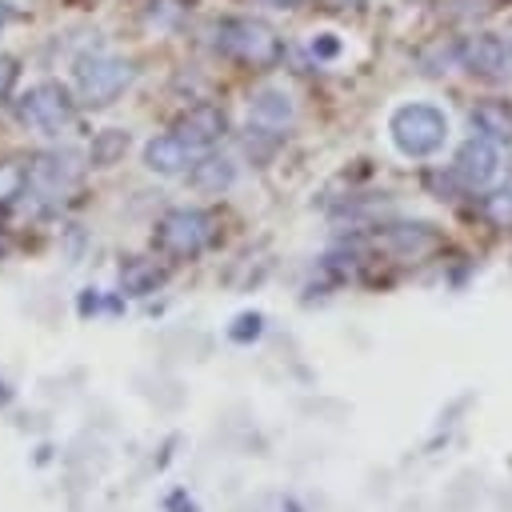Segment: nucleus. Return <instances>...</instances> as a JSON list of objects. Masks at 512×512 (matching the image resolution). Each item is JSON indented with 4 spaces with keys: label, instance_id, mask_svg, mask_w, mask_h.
Segmentation results:
<instances>
[{
    "label": "nucleus",
    "instance_id": "obj_1",
    "mask_svg": "<svg viewBox=\"0 0 512 512\" xmlns=\"http://www.w3.org/2000/svg\"><path fill=\"white\" fill-rule=\"evenodd\" d=\"M212 44H216L224 56L244 60V64H256V68L276 64L280 52H284L276 28L264 24V20H256V16H220V20L212 24Z\"/></svg>",
    "mask_w": 512,
    "mask_h": 512
},
{
    "label": "nucleus",
    "instance_id": "obj_2",
    "mask_svg": "<svg viewBox=\"0 0 512 512\" xmlns=\"http://www.w3.org/2000/svg\"><path fill=\"white\" fill-rule=\"evenodd\" d=\"M388 132L404 156H432L448 140V116L436 104H400L388 120Z\"/></svg>",
    "mask_w": 512,
    "mask_h": 512
},
{
    "label": "nucleus",
    "instance_id": "obj_3",
    "mask_svg": "<svg viewBox=\"0 0 512 512\" xmlns=\"http://www.w3.org/2000/svg\"><path fill=\"white\" fill-rule=\"evenodd\" d=\"M76 84H80V96L88 104H112L132 84V64L112 56V52L84 56L80 68H76Z\"/></svg>",
    "mask_w": 512,
    "mask_h": 512
},
{
    "label": "nucleus",
    "instance_id": "obj_4",
    "mask_svg": "<svg viewBox=\"0 0 512 512\" xmlns=\"http://www.w3.org/2000/svg\"><path fill=\"white\" fill-rule=\"evenodd\" d=\"M20 116H24V124H32L40 132H60L64 124H72V96H68L64 84L44 80V84H36V88L24 92Z\"/></svg>",
    "mask_w": 512,
    "mask_h": 512
},
{
    "label": "nucleus",
    "instance_id": "obj_5",
    "mask_svg": "<svg viewBox=\"0 0 512 512\" xmlns=\"http://www.w3.org/2000/svg\"><path fill=\"white\" fill-rule=\"evenodd\" d=\"M212 240V216L204 212H172L160 224V244L176 256H192Z\"/></svg>",
    "mask_w": 512,
    "mask_h": 512
},
{
    "label": "nucleus",
    "instance_id": "obj_6",
    "mask_svg": "<svg viewBox=\"0 0 512 512\" xmlns=\"http://www.w3.org/2000/svg\"><path fill=\"white\" fill-rule=\"evenodd\" d=\"M460 64L476 76H504L512 68V44H504L496 32H476L460 44Z\"/></svg>",
    "mask_w": 512,
    "mask_h": 512
},
{
    "label": "nucleus",
    "instance_id": "obj_7",
    "mask_svg": "<svg viewBox=\"0 0 512 512\" xmlns=\"http://www.w3.org/2000/svg\"><path fill=\"white\" fill-rule=\"evenodd\" d=\"M220 132H224V112H220V108H212V104L192 108V112L176 124V136H180L184 144H192L196 152H200V148H208L212 140H220Z\"/></svg>",
    "mask_w": 512,
    "mask_h": 512
},
{
    "label": "nucleus",
    "instance_id": "obj_8",
    "mask_svg": "<svg viewBox=\"0 0 512 512\" xmlns=\"http://www.w3.org/2000/svg\"><path fill=\"white\" fill-rule=\"evenodd\" d=\"M456 172H460L468 184H488V180L496 176V148H492V140H488V136L468 140V144L460 148Z\"/></svg>",
    "mask_w": 512,
    "mask_h": 512
},
{
    "label": "nucleus",
    "instance_id": "obj_9",
    "mask_svg": "<svg viewBox=\"0 0 512 512\" xmlns=\"http://www.w3.org/2000/svg\"><path fill=\"white\" fill-rule=\"evenodd\" d=\"M144 156H148V168H156V172H176V168H184V164L196 156V148H192V144H184V140L172 132V136L152 140Z\"/></svg>",
    "mask_w": 512,
    "mask_h": 512
},
{
    "label": "nucleus",
    "instance_id": "obj_10",
    "mask_svg": "<svg viewBox=\"0 0 512 512\" xmlns=\"http://www.w3.org/2000/svg\"><path fill=\"white\" fill-rule=\"evenodd\" d=\"M472 124L488 140H512V104L508 100H484V104H476Z\"/></svg>",
    "mask_w": 512,
    "mask_h": 512
},
{
    "label": "nucleus",
    "instance_id": "obj_11",
    "mask_svg": "<svg viewBox=\"0 0 512 512\" xmlns=\"http://www.w3.org/2000/svg\"><path fill=\"white\" fill-rule=\"evenodd\" d=\"M252 112H256V120L284 124V120L292 116V100H288V92H280V88H264V92H256Z\"/></svg>",
    "mask_w": 512,
    "mask_h": 512
},
{
    "label": "nucleus",
    "instance_id": "obj_12",
    "mask_svg": "<svg viewBox=\"0 0 512 512\" xmlns=\"http://www.w3.org/2000/svg\"><path fill=\"white\" fill-rule=\"evenodd\" d=\"M232 164L228 160H204V164H196V172H192V184L196 188H208V192H216V188H228L232 184Z\"/></svg>",
    "mask_w": 512,
    "mask_h": 512
},
{
    "label": "nucleus",
    "instance_id": "obj_13",
    "mask_svg": "<svg viewBox=\"0 0 512 512\" xmlns=\"http://www.w3.org/2000/svg\"><path fill=\"white\" fill-rule=\"evenodd\" d=\"M484 216L500 228H512V192H492L484 196Z\"/></svg>",
    "mask_w": 512,
    "mask_h": 512
},
{
    "label": "nucleus",
    "instance_id": "obj_14",
    "mask_svg": "<svg viewBox=\"0 0 512 512\" xmlns=\"http://www.w3.org/2000/svg\"><path fill=\"white\" fill-rule=\"evenodd\" d=\"M308 48H312L316 60H336V56H340V40H336V32H316Z\"/></svg>",
    "mask_w": 512,
    "mask_h": 512
},
{
    "label": "nucleus",
    "instance_id": "obj_15",
    "mask_svg": "<svg viewBox=\"0 0 512 512\" xmlns=\"http://www.w3.org/2000/svg\"><path fill=\"white\" fill-rule=\"evenodd\" d=\"M12 84H16V60L12 56H0V100L12 92Z\"/></svg>",
    "mask_w": 512,
    "mask_h": 512
},
{
    "label": "nucleus",
    "instance_id": "obj_16",
    "mask_svg": "<svg viewBox=\"0 0 512 512\" xmlns=\"http://www.w3.org/2000/svg\"><path fill=\"white\" fill-rule=\"evenodd\" d=\"M256 4H268V8H296L300 0H256Z\"/></svg>",
    "mask_w": 512,
    "mask_h": 512
},
{
    "label": "nucleus",
    "instance_id": "obj_17",
    "mask_svg": "<svg viewBox=\"0 0 512 512\" xmlns=\"http://www.w3.org/2000/svg\"><path fill=\"white\" fill-rule=\"evenodd\" d=\"M8 16H12V8H8V4H4V0H0V28H4V24H8Z\"/></svg>",
    "mask_w": 512,
    "mask_h": 512
},
{
    "label": "nucleus",
    "instance_id": "obj_18",
    "mask_svg": "<svg viewBox=\"0 0 512 512\" xmlns=\"http://www.w3.org/2000/svg\"><path fill=\"white\" fill-rule=\"evenodd\" d=\"M324 4H332V8H340V4H352V0H324Z\"/></svg>",
    "mask_w": 512,
    "mask_h": 512
}]
</instances>
